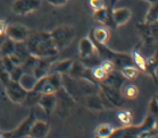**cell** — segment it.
I'll return each mask as SVG.
<instances>
[{
	"label": "cell",
	"instance_id": "10",
	"mask_svg": "<svg viewBox=\"0 0 158 138\" xmlns=\"http://www.w3.org/2000/svg\"><path fill=\"white\" fill-rule=\"evenodd\" d=\"M41 6V0H16L11 9L16 15H27L30 13H33Z\"/></svg>",
	"mask_w": 158,
	"mask_h": 138
},
{
	"label": "cell",
	"instance_id": "13",
	"mask_svg": "<svg viewBox=\"0 0 158 138\" xmlns=\"http://www.w3.org/2000/svg\"><path fill=\"white\" fill-rule=\"evenodd\" d=\"M60 87H61V74L55 71L54 74L46 76L44 84L42 86L41 93L42 94H54Z\"/></svg>",
	"mask_w": 158,
	"mask_h": 138
},
{
	"label": "cell",
	"instance_id": "37",
	"mask_svg": "<svg viewBox=\"0 0 158 138\" xmlns=\"http://www.w3.org/2000/svg\"><path fill=\"white\" fill-rule=\"evenodd\" d=\"M149 111H150V113L152 116H157L158 113V100H157V96L155 95L152 99L150 100V103H149Z\"/></svg>",
	"mask_w": 158,
	"mask_h": 138
},
{
	"label": "cell",
	"instance_id": "7",
	"mask_svg": "<svg viewBox=\"0 0 158 138\" xmlns=\"http://www.w3.org/2000/svg\"><path fill=\"white\" fill-rule=\"evenodd\" d=\"M55 95H56V108L55 109H57L59 112H64L66 114V111H69L75 105V100L65 91L63 86L56 91Z\"/></svg>",
	"mask_w": 158,
	"mask_h": 138
},
{
	"label": "cell",
	"instance_id": "5",
	"mask_svg": "<svg viewBox=\"0 0 158 138\" xmlns=\"http://www.w3.org/2000/svg\"><path fill=\"white\" fill-rule=\"evenodd\" d=\"M35 113L34 111H31L30 114L27 117L22 121L21 124H18L17 127L15 128L13 131H8V132H4V137L5 138H24V137H29L30 134V129H31V126L35 120Z\"/></svg>",
	"mask_w": 158,
	"mask_h": 138
},
{
	"label": "cell",
	"instance_id": "29",
	"mask_svg": "<svg viewBox=\"0 0 158 138\" xmlns=\"http://www.w3.org/2000/svg\"><path fill=\"white\" fill-rule=\"evenodd\" d=\"M121 74L125 79H135L139 75V69H138L134 65H129V66H124L119 69Z\"/></svg>",
	"mask_w": 158,
	"mask_h": 138
},
{
	"label": "cell",
	"instance_id": "42",
	"mask_svg": "<svg viewBox=\"0 0 158 138\" xmlns=\"http://www.w3.org/2000/svg\"><path fill=\"white\" fill-rule=\"evenodd\" d=\"M146 1H148V2H156L157 0H146ZM118 2V0H109V2H108V8H110V9H113V8H115V5Z\"/></svg>",
	"mask_w": 158,
	"mask_h": 138
},
{
	"label": "cell",
	"instance_id": "17",
	"mask_svg": "<svg viewBox=\"0 0 158 138\" xmlns=\"http://www.w3.org/2000/svg\"><path fill=\"white\" fill-rule=\"evenodd\" d=\"M38 104L43 109L44 113L47 114L48 117H50L52 112L55 111V108H56V95H55V93L54 94H42Z\"/></svg>",
	"mask_w": 158,
	"mask_h": 138
},
{
	"label": "cell",
	"instance_id": "15",
	"mask_svg": "<svg viewBox=\"0 0 158 138\" xmlns=\"http://www.w3.org/2000/svg\"><path fill=\"white\" fill-rule=\"evenodd\" d=\"M49 130H50V124L48 122H44V121L41 120H34V122L31 126V129H30V134L29 137L32 138H44L49 134Z\"/></svg>",
	"mask_w": 158,
	"mask_h": 138
},
{
	"label": "cell",
	"instance_id": "4",
	"mask_svg": "<svg viewBox=\"0 0 158 138\" xmlns=\"http://www.w3.org/2000/svg\"><path fill=\"white\" fill-rule=\"evenodd\" d=\"M50 36L58 51L66 49L75 37V30L71 25H60L50 32Z\"/></svg>",
	"mask_w": 158,
	"mask_h": 138
},
{
	"label": "cell",
	"instance_id": "40",
	"mask_svg": "<svg viewBox=\"0 0 158 138\" xmlns=\"http://www.w3.org/2000/svg\"><path fill=\"white\" fill-rule=\"evenodd\" d=\"M100 66H101V68L106 71V73H109V71H111V70H114V69H115V66L113 65V62H110V61H107V60H101Z\"/></svg>",
	"mask_w": 158,
	"mask_h": 138
},
{
	"label": "cell",
	"instance_id": "25",
	"mask_svg": "<svg viewBox=\"0 0 158 138\" xmlns=\"http://www.w3.org/2000/svg\"><path fill=\"white\" fill-rule=\"evenodd\" d=\"M131 57H132V62L135 67L141 71H146V62L147 59L139 52L138 49H134L131 53Z\"/></svg>",
	"mask_w": 158,
	"mask_h": 138
},
{
	"label": "cell",
	"instance_id": "34",
	"mask_svg": "<svg viewBox=\"0 0 158 138\" xmlns=\"http://www.w3.org/2000/svg\"><path fill=\"white\" fill-rule=\"evenodd\" d=\"M91 71H92V77H94V79L97 81V83H100V81L106 77V75L108 74V73H106V71L101 68L100 65H98V66L94 67L92 69H91Z\"/></svg>",
	"mask_w": 158,
	"mask_h": 138
},
{
	"label": "cell",
	"instance_id": "18",
	"mask_svg": "<svg viewBox=\"0 0 158 138\" xmlns=\"http://www.w3.org/2000/svg\"><path fill=\"white\" fill-rule=\"evenodd\" d=\"M111 14H113V19H114L116 27L126 24L132 16V13L129 8H117V9L113 8Z\"/></svg>",
	"mask_w": 158,
	"mask_h": 138
},
{
	"label": "cell",
	"instance_id": "21",
	"mask_svg": "<svg viewBox=\"0 0 158 138\" xmlns=\"http://www.w3.org/2000/svg\"><path fill=\"white\" fill-rule=\"evenodd\" d=\"M79 50H80V59L85 58L90 54L96 52V48H94L92 41L90 37H83L81 39L79 43Z\"/></svg>",
	"mask_w": 158,
	"mask_h": 138
},
{
	"label": "cell",
	"instance_id": "11",
	"mask_svg": "<svg viewBox=\"0 0 158 138\" xmlns=\"http://www.w3.org/2000/svg\"><path fill=\"white\" fill-rule=\"evenodd\" d=\"M99 89L105 95L107 96V99L110 101L114 108H121L124 104V97H123L122 93H121V89H116L113 86L106 85L102 83H99Z\"/></svg>",
	"mask_w": 158,
	"mask_h": 138
},
{
	"label": "cell",
	"instance_id": "30",
	"mask_svg": "<svg viewBox=\"0 0 158 138\" xmlns=\"http://www.w3.org/2000/svg\"><path fill=\"white\" fill-rule=\"evenodd\" d=\"M15 41H13L11 39L7 37V39L5 40L4 42L1 43V45H0V51H1V57L2 56H10L14 53V50H15Z\"/></svg>",
	"mask_w": 158,
	"mask_h": 138
},
{
	"label": "cell",
	"instance_id": "22",
	"mask_svg": "<svg viewBox=\"0 0 158 138\" xmlns=\"http://www.w3.org/2000/svg\"><path fill=\"white\" fill-rule=\"evenodd\" d=\"M41 95H42V93L38 92L35 89H27V93H26L25 97H24V100H23V102L21 104H23L25 108H32L34 105H38Z\"/></svg>",
	"mask_w": 158,
	"mask_h": 138
},
{
	"label": "cell",
	"instance_id": "27",
	"mask_svg": "<svg viewBox=\"0 0 158 138\" xmlns=\"http://www.w3.org/2000/svg\"><path fill=\"white\" fill-rule=\"evenodd\" d=\"M81 62H82L86 68H90V69H92L94 67L98 66V65H100L101 62V58L99 57V54H98L97 50H96V52L92 53V54H90L88 57L85 58H82V59H79Z\"/></svg>",
	"mask_w": 158,
	"mask_h": 138
},
{
	"label": "cell",
	"instance_id": "9",
	"mask_svg": "<svg viewBox=\"0 0 158 138\" xmlns=\"http://www.w3.org/2000/svg\"><path fill=\"white\" fill-rule=\"evenodd\" d=\"M58 56H52V57H41L38 58L35 64V67L33 69L32 75L34 76L35 79L42 78L44 76H47L49 70H50L51 66L56 62Z\"/></svg>",
	"mask_w": 158,
	"mask_h": 138
},
{
	"label": "cell",
	"instance_id": "20",
	"mask_svg": "<svg viewBox=\"0 0 158 138\" xmlns=\"http://www.w3.org/2000/svg\"><path fill=\"white\" fill-rule=\"evenodd\" d=\"M83 103H85V105L88 109L92 110V111H104L105 108L102 105V102L100 100V96L98 93L94 94H90V95L85 96L83 100Z\"/></svg>",
	"mask_w": 158,
	"mask_h": 138
},
{
	"label": "cell",
	"instance_id": "28",
	"mask_svg": "<svg viewBox=\"0 0 158 138\" xmlns=\"http://www.w3.org/2000/svg\"><path fill=\"white\" fill-rule=\"evenodd\" d=\"M14 54H16V56L21 59L22 62L25 60L26 58L29 57L30 52H29V50H27V46H26L25 41H24V42H16L15 43Z\"/></svg>",
	"mask_w": 158,
	"mask_h": 138
},
{
	"label": "cell",
	"instance_id": "3",
	"mask_svg": "<svg viewBox=\"0 0 158 138\" xmlns=\"http://www.w3.org/2000/svg\"><path fill=\"white\" fill-rule=\"evenodd\" d=\"M91 40V39H90ZM94 43V48L97 50L99 57L101 58V60H107L113 62V65L115 66V68H121L124 66H129V65H133L132 62V57L130 53H124V52H116L113 51L111 49L107 48L106 44L102 43H98L94 40H91Z\"/></svg>",
	"mask_w": 158,
	"mask_h": 138
},
{
	"label": "cell",
	"instance_id": "32",
	"mask_svg": "<svg viewBox=\"0 0 158 138\" xmlns=\"http://www.w3.org/2000/svg\"><path fill=\"white\" fill-rule=\"evenodd\" d=\"M117 119L122 122L123 126H129V124H132L133 113L131 112V110H123L117 113Z\"/></svg>",
	"mask_w": 158,
	"mask_h": 138
},
{
	"label": "cell",
	"instance_id": "38",
	"mask_svg": "<svg viewBox=\"0 0 158 138\" xmlns=\"http://www.w3.org/2000/svg\"><path fill=\"white\" fill-rule=\"evenodd\" d=\"M89 4H90V6L92 7L94 10H97V9H100V8L107 7L104 0H89Z\"/></svg>",
	"mask_w": 158,
	"mask_h": 138
},
{
	"label": "cell",
	"instance_id": "39",
	"mask_svg": "<svg viewBox=\"0 0 158 138\" xmlns=\"http://www.w3.org/2000/svg\"><path fill=\"white\" fill-rule=\"evenodd\" d=\"M6 25H7V23L5 21H0V45H1V43L4 42L5 40L7 39V35H6Z\"/></svg>",
	"mask_w": 158,
	"mask_h": 138
},
{
	"label": "cell",
	"instance_id": "2",
	"mask_svg": "<svg viewBox=\"0 0 158 138\" xmlns=\"http://www.w3.org/2000/svg\"><path fill=\"white\" fill-rule=\"evenodd\" d=\"M25 43L30 54L34 57H52V56H58L59 52L55 46L50 33L40 32L34 33L32 35L30 34L29 37L25 40Z\"/></svg>",
	"mask_w": 158,
	"mask_h": 138
},
{
	"label": "cell",
	"instance_id": "8",
	"mask_svg": "<svg viewBox=\"0 0 158 138\" xmlns=\"http://www.w3.org/2000/svg\"><path fill=\"white\" fill-rule=\"evenodd\" d=\"M30 30L22 24H7L6 25V35L15 42H24L29 35Z\"/></svg>",
	"mask_w": 158,
	"mask_h": 138
},
{
	"label": "cell",
	"instance_id": "36",
	"mask_svg": "<svg viewBox=\"0 0 158 138\" xmlns=\"http://www.w3.org/2000/svg\"><path fill=\"white\" fill-rule=\"evenodd\" d=\"M9 75H10V79L11 81H21L22 76L24 75V71H23V69H22L21 66H15L14 69L9 73Z\"/></svg>",
	"mask_w": 158,
	"mask_h": 138
},
{
	"label": "cell",
	"instance_id": "41",
	"mask_svg": "<svg viewBox=\"0 0 158 138\" xmlns=\"http://www.w3.org/2000/svg\"><path fill=\"white\" fill-rule=\"evenodd\" d=\"M48 2H50V4L54 5V6L60 7V6H64V5H66L67 0H48Z\"/></svg>",
	"mask_w": 158,
	"mask_h": 138
},
{
	"label": "cell",
	"instance_id": "16",
	"mask_svg": "<svg viewBox=\"0 0 158 138\" xmlns=\"http://www.w3.org/2000/svg\"><path fill=\"white\" fill-rule=\"evenodd\" d=\"M125 81V78L123 77V75L121 74V71L117 70H111L109 71L106 77L100 81L102 84H106V85L113 86V87H116V89H121Z\"/></svg>",
	"mask_w": 158,
	"mask_h": 138
},
{
	"label": "cell",
	"instance_id": "12",
	"mask_svg": "<svg viewBox=\"0 0 158 138\" xmlns=\"http://www.w3.org/2000/svg\"><path fill=\"white\" fill-rule=\"evenodd\" d=\"M67 74L73 78H83L92 83H97L92 77V71L90 68H86L80 60H73L72 66L69 68Z\"/></svg>",
	"mask_w": 158,
	"mask_h": 138
},
{
	"label": "cell",
	"instance_id": "19",
	"mask_svg": "<svg viewBox=\"0 0 158 138\" xmlns=\"http://www.w3.org/2000/svg\"><path fill=\"white\" fill-rule=\"evenodd\" d=\"M109 30L106 26H101V27H97V29H92L89 33V37L91 40H94L98 43H102V44H107L109 41Z\"/></svg>",
	"mask_w": 158,
	"mask_h": 138
},
{
	"label": "cell",
	"instance_id": "26",
	"mask_svg": "<svg viewBox=\"0 0 158 138\" xmlns=\"http://www.w3.org/2000/svg\"><path fill=\"white\" fill-rule=\"evenodd\" d=\"M114 129H115V128L113 127L111 124H101L96 128L94 135L98 138H107V137H110V135H111V132L114 131Z\"/></svg>",
	"mask_w": 158,
	"mask_h": 138
},
{
	"label": "cell",
	"instance_id": "31",
	"mask_svg": "<svg viewBox=\"0 0 158 138\" xmlns=\"http://www.w3.org/2000/svg\"><path fill=\"white\" fill-rule=\"evenodd\" d=\"M158 21V13H157V1L156 2H151V6L148 10L146 18H144V23L151 24V23H156Z\"/></svg>",
	"mask_w": 158,
	"mask_h": 138
},
{
	"label": "cell",
	"instance_id": "44",
	"mask_svg": "<svg viewBox=\"0 0 158 138\" xmlns=\"http://www.w3.org/2000/svg\"><path fill=\"white\" fill-rule=\"evenodd\" d=\"M0 137H4V132L0 130Z\"/></svg>",
	"mask_w": 158,
	"mask_h": 138
},
{
	"label": "cell",
	"instance_id": "35",
	"mask_svg": "<svg viewBox=\"0 0 158 138\" xmlns=\"http://www.w3.org/2000/svg\"><path fill=\"white\" fill-rule=\"evenodd\" d=\"M9 81H10V75L7 71V69L4 67V65L1 62V59H0V81L5 86Z\"/></svg>",
	"mask_w": 158,
	"mask_h": 138
},
{
	"label": "cell",
	"instance_id": "1",
	"mask_svg": "<svg viewBox=\"0 0 158 138\" xmlns=\"http://www.w3.org/2000/svg\"><path fill=\"white\" fill-rule=\"evenodd\" d=\"M158 135L157 131V121L156 117L151 113H148L142 121V124L139 126H124L118 129H114L111 132L110 137H118V138H149L156 137Z\"/></svg>",
	"mask_w": 158,
	"mask_h": 138
},
{
	"label": "cell",
	"instance_id": "33",
	"mask_svg": "<svg viewBox=\"0 0 158 138\" xmlns=\"http://www.w3.org/2000/svg\"><path fill=\"white\" fill-rule=\"evenodd\" d=\"M72 62H73V59H65V60L59 61L56 65L55 71L59 73V74H67L71 66H72Z\"/></svg>",
	"mask_w": 158,
	"mask_h": 138
},
{
	"label": "cell",
	"instance_id": "14",
	"mask_svg": "<svg viewBox=\"0 0 158 138\" xmlns=\"http://www.w3.org/2000/svg\"><path fill=\"white\" fill-rule=\"evenodd\" d=\"M111 11H113V9H110V8H108V7L97 9V10H94V18L97 22L104 24L107 29L115 30V29H117V27H116L115 23H114Z\"/></svg>",
	"mask_w": 158,
	"mask_h": 138
},
{
	"label": "cell",
	"instance_id": "23",
	"mask_svg": "<svg viewBox=\"0 0 158 138\" xmlns=\"http://www.w3.org/2000/svg\"><path fill=\"white\" fill-rule=\"evenodd\" d=\"M121 93L124 99L127 100H134L137 99L138 95H139V89L135 85L133 84H127V85H124L121 87Z\"/></svg>",
	"mask_w": 158,
	"mask_h": 138
},
{
	"label": "cell",
	"instance_id": "43",
	"mask_svg": "<svg viewBox=\"0 0 158 138\" xmlns=\"http://www.w3.org/2000/svg\"><path fill=\"white\" fill-rule=\"evenodd\" d=\"M105 1V4H106V6L108 7V2H109V0H104Z\"/></svg>",
	"mask_w": 158,
	"mask_h": 138
},
{
	"label": "cell",
	"instance_id": "24",
	"mask_svg": "<svg viewBox=\"0 0 158 138\" xmlns=\"http://www.w3.org/2000/svg\"><path fill=\"white\" fill-rule=\"evenodd\" d=\"M144 73H148L151 77L154 78V81L157 83V54L156 53L154 56H151L149 59H147Z\"/></svg>",
	"mask_w": 158,
	"mask_h": 138
},
{
	"label": "cell",
	"instance_id": "6",
	"mask_svg": "<svg viewBox=\"0 0 158 138\" xmlns=\"http://www.w3.org/2000/svg\"><path fill=\"white\" fill-rule=\"evenodd\" d=\"M4 87L5 91H6V94L11 100V102L17 103V104H21L23 102V100H24L26 93H27V89L22 85L19 81H11V79Z\"/></svg>",
	"mask_w": 158,
	"mask_h": 138
}]
</instances>
